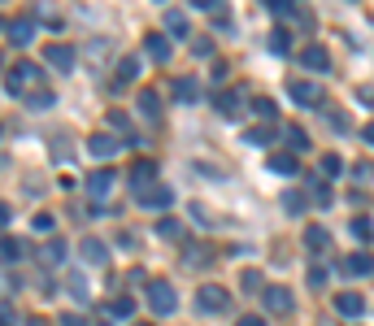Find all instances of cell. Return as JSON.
<instances>
[{"mask_svg":"<svg viewBox=\"0 0 374 326\" xmlns=\"http://www.w3.org/2000/svg\"><path fill=\"white\" fill-rule=\"evenodd\" d=\"M148 309H153L157 318H170L174 309H178V296H174V287L166 279H153L148 283Z\"/></svg>","mask_w":374,"mask_h":326,"instance_id":"6da1fadb","label":"cell"},{"mask_svg":"<svg viewBox=\"0 0 374 326\" xmlns=\"http://www.w3.org/2000/svg\"><path fill=\"white\" fill-rule=\"evenodd\" d=\"M40 65L35 61H18V65H13V74L5 78V92L9 96H26V83H40Z\"/></svg>","mask_w":374,"mask_h":326,"instance_id":"7a4b0ae2","label":"cell"},{"mask_svg":"<svg viewBox=\"0 0 374 326\" xmlns=\"http://www.w3.org/2000/svg\"><path fill=\"white\" fill-rule=\"evenodd\" d=\"M196 304H201V314H226L231 309V291H222L218 283H201Z\"/></svg>","mask_w":374,"mask_h":326,"instance_id":"3957f363","label":"cell"},{"mask_svg":"<svg viewBox=\"0 0 374 326\" xmlns=\"http://www.w3.org/2000/svg\"><path fill=\"white\" fill-rule=\"evenodd\" d=\"M287 92H291V101H296V105H305V109H314V105H322V101H327V92H322L318 83H309V78H291V83H287Z\"/></svg>","mask_w":374,"mask_h":326,"instance_id":"277c9868","label":"cell"},{"mask_svg":"<svg viewBox=\"0 0 374 326\" xmlns=\"http://www.w3.org/2000/svg\"><path fill=\"white\" fill-rule=\"evenodd\" d=\"M44 65H53L57 74H70L74 65H78V53L70 44H48V53H44Z\"/></svg>","mask_w":374,"mask_h":326,"instance_id":"5b68a950","label":"cell"},{"mask_svg":"<svg viewBox=\"0 0 374 326\" xmlns=\"http://www.w3.org/2000/svg\"><path fill=\"white\" fill-rule=\"evenodd\" d=\"M262 304L270 309V314H291V304H296V300H291V291H287V287L266 283V287H262Z\"/></svg>","mask_w":374,"mask_h":326,"instance_id":"8992f818","label":"cell"},{"mask_svg":"<svg viewBox=\"0 0 374 326\" xmlns=\"http://www.w3.org/2000/svg\"><path fill=\"white\" fill-rule=\"evenodd\" d=\"M118 148H122V144L113 139L109 130H96V135L87 139V153H92V157H101V161H109V157H118Z\"/></svg>","mask_w":374,"mask_h":326,"instance_id":"52a82bcc","label":"cell"},{"mask_svg":"<svg viewBox=\"0 0 374 326\" xmlns=\"http://www.w3.org/2000/svg\"><path fill=\"white\" fill-rule=\"evenodd\" d=\"M109 191H113V174H109V170H92V174H87V196L101 205Z\"/></svg>","mask_w":374,"mask_h":326,"instance_id":"ba28073f","label":"cell"},{"mask_svg":"<svg viewBox=\"0 0 374 326\" xmlns=\"http://www.w3.org/2000/svg\"><path fill=\"white\" fill-rule=\"evenodd\" d=\"M139 200L148 205V209H170V205H174V191H170L166 183H153L148 191H139Z\"/></svg>","mask_w":374,"mask_h":326,"instance_id":"9c48e42d","label":"cell"},{"mask_svg":"<svg viewBox=\"0 0 374 326\" xmlns=\"http://www.w3.org/2000/svg\"><path fill=\"white\" fill-rule=\"evenodd\" d=\"M300 61L309 65V70H331V53H327V48H322V44H309V48H300Z\"/></svg>","mask_w":374,"mask_h":326,"instance_id":"30bf717a","label":"cell"},{"mask_svg":"<svg viewBox=\"0 0 374 326\" xmlns=\"http://www.w3.org/2000/svg\"><path fill=\"white\" fill-rule=\"evenodd\" d=\"M144 53H148V57H153L157 65H166V61H170V53H174V48H170V40H166V35H157V31H153V35L144 40Z\"/></svg>","mask_w":374,"mask_h":326,"instance_id":"8fae6325","label":"cell"},{"mask_svg":"<svg viewBox=\"0 0 374 326\" xmlns=\"http://www.w3.org/2000/svg\"><path fill=\"white\" fill-rule=\"evenodd\" d=\"M9 40L18 44V48H26L31 40H35V18H13L9 22Z\"/></svg>","mask_w":374,"mask_h":326,"instance_id":"7c38bea8","label":"cell"},{"mask_svg":"<svg viewBox=\"0 0 374 326\" xmlns=\"http://www.w3.org/2000/svg\"><path fill=\"white\" fill-rule=\"evenodd\" d=\"M148 178H157V166H153L148 157H139L135 166H131V187L135 191H148Z\"/></svg>","mask_w":374,"mask_h":326,"instance_id":"4fadbf2b","label":"cell"},{"mask_svg":"<svg viewBox=\"0 0 374 326\" xmlns=\"http://www.w3.org/2000/svg\"><path fill=\"white\" fill-rule=\"evenodd\" d=\"M135 78H139V57H122L118 70H113V87H126V83H135Z\"/></svg>","mask_w":374,"mask_h":326,"instance_id":"5bb4252c","label":"cell"},{"mask_svg":"<svg viewBox=\"0 0 374 326\" xmlns=\"http://www.w3.org/2000/svg\"><path fill=\"white\" fill-rule=\"evenodd\" d=\"M335 309H339L344 318H362V314H366V300L357 296V291H339V296H335Z\"/></svg>","mask_w":374,"mask_h":326,"instance_id":"9a60e30c","label":"cell"},{"mask_svg":"<svg viewBox=\"0 0 374 326\" xmlns=\"http://www.w3.org/2000/svg\"><path fill=\"white\" fill-rule=\"evenodd\" d=\"M135 105H139V113H144V118H153V122L161 118V96H157L153 87H144V92L135 96Z\"/></svg>","mask_w":374,"mask_h":326,"instance_id":"2e32d148","label":"cell"},{"mask_svg":"<svg viewBox=\"0 0 374 326\" xmlns=\"http://www.w3.org/2000/svg\"><path fill=\"white\" fill-rule=\"evenodd\" d=\"M214 109L222 113V118H239V113H244L239 109V92H218L214 96Z\"/></svg>","mask_w":374,"mask_h":326,"instance_id":"e0dca14e","label":"cell"},{"mask_svg":"<svg viewBox=\"0 0 374 326\" xmlns=\"http://www.w3.org/2000/svg\"><path fill=\"white\" fill-rule=\"evenodd\" d=\"M344 274H352V279H362V274H374V257L370 252H352L344 261Z\"/></svg>","mask_w":374,"mask_h":326,"instance_id":"ac0fdd59","label":"cell"},{"mask_svg":"<svg viewBox=\"0 0 374 326\" xmlns=\"http://www.w3.org/2000/svg\"><path fill=\"white\" fill-rule=\"evenodd\" d=\"M166 31L174 40H187L192 35V31H187V13L183 9H166Z\"/></svg>","mask_w":374,"mask_h":326,"instance_id":"d6986e66","label":"cell"},{"mask_svg":"<svg viewBox=\"0 0 374 326\" xmlns=\"http://www.w3.org/2000/svg\"><path fill=\"white\" fill-rule=\"evenodd\" d=\"M270 170H274V174H287V178H296V174H300V161L291 157V153H274V157H270Z\"/></svg>","mask_w":374,"mask_h":326,"instance_id":"ffe728a7","label":"cell"},{"mask_svg":"<svg viewBox=\"0 0 374 326\" xmlns=\"http://www.w3.org/2000/svg\"><path fill=\"white\" fill-rule=\"evenodd\" d=\"M305 243H309V252H327V248H331L327 226H309V231H305Z\"/></svg>","mask_w":374,"mask_h":326,"instance_id":"44dd1931","label":"cell"},{"mask_svg":"<svg viewBox=\"0 0 374 326\" xmlns=\"http://www.w3.org/2000/svg\"><path fill=\"white\" fill-rule=\"evenodd\" d=\"M83 261H87V266H105V261H109V248H105L101 239H83Z\"/></svg>","mask_w":374,"mask_h":326,"instance_id":"7402d4cb","label":"cell"},{"mask_svg":"<svg viewBox=\"0 0 374 326\" xmlns=\"http://www.w3.org/2000/svg\"><path fill=\"white\" fill-rule=\"evenodd\" d=\"M174 96H178V101H183V105L201 101V83H196V78H178V83H174Z\"/></svg>","mask_w":374,"mask_h":326,"instance_id":"603a6c76","label":"cell"},{"mask_svg":"<svg viewBox=\"0 0 374 326\" xmlns=\"http://www.w3.org/2000/svg\"><path fill=\"white\" fill-rule=\"evenodd\" d=\"M287 148H291V157H300V153H309L314 144H309V135L300 126H287Z\"/></svg>","mask_w":374,"mask_h":326,"instance_id":"cb8c5ba5","label":"cell"},{"mask_svg":"<svg viewBox=\"0 0 374 326\" xmlns=\"http://www.w3.org/2000/svg\"><path fill=\"white\" fill-rule=\"evenodd\" d=\"M109 314H113V318H131V314H135V300L126 296V291H118V296H113V304H109Z\"/></svg>","mask_w":374,"mask_h":326,"instance_id":"d4e9b609","label":"cell"},{"mask_svg":"<svg viewBox=\"0 0 374 326\" xmlns=\"http://www.w3.org/2000/svg\"><path fill=\"white\" fill-rule=\"evenodd\" d=\"M26 243L22 239H0V261H22Z\"/></svg>","mask_w":374,"mask_h":326,"instance_id":"484cf974","label":"cell"},{"mask_svg":"<svg viewBox=\"0 0 374 326\" xmlns=\"http://www.w3.org/2000/svg\"><path fill=\"white\" fill-rule=\"evenodd\" d=\"M53 101H57V96L48 92V87H40V92H31V96H26V105H31V109H53Z\"/></svg>","mask_w":374,"mask_h":326,"instance_id":"4316f807","label":"cell"},{"mask_svg":"<svg viewBox=\"0 0 374 326\" xmlns=\"http://www.w3.org/2000/svg\"><path fill=\"white\" fill-rule=\"evenodd\" d=\"M253 113H257V118H262V122H274V113H279V105H274L270 96H262V101L253 105Z\"/></svg>","mask_w":374,"mask_h":326,"instance_id":"83f0119b","label":"cell"},{"mask_svg":"<svg viewBox=\"0 0 374 326\" xmlns=\"http://www.w3.org/2000/svg\"><path fill=\"white\" fill-rule=\"evenodd\" d=\"M352 235L362 239V243H370V239H374V222H370V218H352Z\"/></svg>","mask_w":374,"mask_h":326,"instance_id":"f1b7e54d","label":"cell"},{"mask_svg":"<svg viewBox=\"0 0 374 326\" xmlns=\"http://www.w3.org/2000/svg\"><path fill=\"white\" fill-rule=\"evenodd\" d=\"M187 248H192V252H183V261H187V266H205V261L214 257V252H205V243H187Z\"/></svg>","mask_w":374,"mask_h":326,"instance_id":"f546056e","label":"cell"},{"mask_svg":"<svg viewBox=\"0 0 374 326\" xmlns=\"http://www.w3.org/2000/svg\"><path fill=\"white\" fill-rule=\"evenodd\" d=\"M270 48H274V53H287V48H291V35H287V26H274V35H270Z\"/></svg>","mask_w":374,"mask_h":326,"instance_id":"4dcf8cb0","label":"cell"},{"mask_svg":"<svg viewBox=\"0 0 374 326\" xmlns=\"http://www.w3.org/2000/svg\"><path fill=\"white\" fill-rule=\"evenodd\" d=\"M44 261H53V266H57V261H66V243H61V239H48Z\"/></svg>","mask_w":374,"mask_h":326,"instance_id":"1f68e13d","label":"cell"},{"mask_svg":"<svg viewBox=\"0 0 374 326\" xmlns=\"http://www.w3.org/2000/svg\"><path fill=\"white\" fill-rule=\"evenodd\" d=\"M309 287H327V266H322V261L309 266Z\"/></svg>","mask_w":374,"mask_h":326,"instance_id":"d6a6232c","label":"cell"},{"mask_svg":"<svg viewBox=\"0 0 374 326\" xmlns=\"http://www.w3.org/2000/svg\"><path fill=\"white\" fill-rule=\"evenodd\" d=\"M0 326H18V309H13V300H0Z\"/></svg>","mask_w":374,"mask_h":326,"instance_id":"836d02e7","label":"cell"},{"mask_svg":"<svg viewBox=\"0 0 374 326\" xmlns=\"http://www.w3.org/2000/svg\"><path fill=\"white\" fill-rule=\"evenodd\" d=\"M339 170H344V161H339L335 153H327V157H322V178H331V174H339Z\"/></svg>","mask_w":374,"mask_h":326,"instance_id":"e575fe53","label":"cell"},{"mask_svg":"<svg viewBox=\"0 0 374 326\" xmlns=\"http://www.w3.org/2000/svg\"><path fill=\"white\" fill-rule=\"evenodd\" d=\"M270 139V130L266 126H253V130H244V144H253V148H257V144H266Z\"/></svg>","mask_w":374,"mask_h":326,"instance_id":"d590c367","label":"cell"},{"mask_svg":"<svg viewBox=\"0 0 374 326\" xmlns=\"http://www.w3.org/2000/svg\"><path fill=\"white\" fill-rule=\"evenodd\" d=\"M283 209H287V214H300V209H305V196H300V191H287V196H283Z\"/></svg>","mask_w":374,"mask_h":326,"instance_id":"8d00e7d4","label":"cell"},{"mask_svg":"<svg viewBox=\"0 0 374 326\" xmlns=\"http://www.w3.org/2000/svg\"><path fill=\"white\" fill-rule=\"evenodd\" d=\"M157 235L174 239V235H178V222H174V218H161V222H157Z\"/></svg>","mask_w":374,"mask_h":326,"instance_id":"74e56055","label":"cell"},{"mask_svg":"<svg viewBox=\"0 0 374 326\" xmlns=\"http://www.w3.org/2000/svg\"><path fill=\"white\" fill-rule=\"evenodd\" d=\"M70 291L78 300H87V279H83V274H74V279H70Z\"/></svg>","mask_w":374,"mask_h":326,"instance_id":"f35d334b","label":"cell"},{"mask_svg":"<svg viewBox=\"0 0 374 326\" xmlns=\"http://www.w3.org/2000/svg\"><path fill=\"white\" fill-rule=\"evenodd\" d=\"M352 174L362 178V183H366V178H374V161H357V166H352Z\"/></svg>","mask_w":374,"mask_h":326,"instance_id":"ab89813d","label":"cell"},{"mask_svg":"<svg viewBox=\"0 0 374 326\" xmlns=\"http://www.w3.org/2000/svg\"><path fill=\"white\" fill-rule=\"evenodd\" d=\"M192 53H196V57H209V53H214V40H192Z\"/></svg>","mask_w":374,"mask_h":326,"instance_id":"60d3db41","label":"cell"},{"mask_svg":"<svg viewBox=\"0 0 374 326\" xmlns=\"http://www.w3.org/2000/svg\"><path fill=\"white\" fill-rule=\"evenodd\" d=\"M239 283H244V291H257V287H262V274H257V270H248Z\"/></svg>","mask_w":374,"mask_h":326,"instance_id":"b9f144b4","label":"cell"},{"mask_svg":"<svg viewBox=\"0 0 374 326\" xmlns=\"http://www.w3.org/2000/svg\"><path fill=\"white\" fill-rule=\"evenodd\" d=\"M109 126H113V130H126V126H131V118H126V113H118V109H113V113H109Z\"/></svg>","mask_w":374,"mask_h":326,"instance_id":"7bdbcfd3","label":"cell"},{"mask_svg":"<svg viewBox=\"0 0 374 326\" xmlns=\"http://www.w3.org/2000/svg\"><path fill=\"white\" fill-rule=\"evenodd\" d=\"M61 326H92L83 314H61Z\"/></svg>","mask_w":374,"mask_h":326,"instance_id":"ee69618b","label":"cell"},{"mask_svg":"<svg viewBox=\"0 0 374 326\" xmlns=\"http://www.w3.org/2000/svg\"><path fill=\"white\" fill-rule=\"evenodd\" d=\"M35 231H53V214H35Z\"/></svg>","mask_w":374,"mask_h":326,"instance_id":"f6af8a7d","label":"cell"},{"mask_svg":"<svg viewBox=\"0 0 374 326\" xmlns=\"http://www.w3.org/2000/svg\"><path fill=\"white\" fill-rule=\"evenodd\" d=\"M362 139H366L370 148H374V122H366V126H362Z\"/></svg>","mask_w":374,"mask_h":326,"instance_id":"bcb514c9","label":"cell"},{"mask_svg":"<svg viewBox=\"0 0 374 326\" xmlns=\"http://www.w3.org/2000/svg\"><path fill=\"white\" fill-rule=\"evenodd\" d=\"M235 326H266V322H262V318H257V314H248V318H239Z\"/></svg>","mask_w":374,"mask_h":326,"instance_id":"7dc6e473","label":"cell"},{"mask_svg":"<svg viewBox=\"0 0 374 326\" xmlns=\"http://www.w3.org/2000/svg\"><path fill=\"white\" fill-rule=\"evenodd\" d=\"M0 226H9V205L0 200Z\"/></svg>","mask_w":374,"mask_h":326,"instance_id":"c3c4849f","label":"cell"},{"mask_svg":"<svg viewBox=\"0 0 374 326\" xmlns=\"http://www.w3.org/2000/svg\"><path fill=\"white\" fill-rule=\"evenodd\" d=\"M31 326H48V322H40V318H35V322H31Z\"/></svg>","mask_w":374,"mask_h":326,"instance_id":"681fc988","label":"cell"},{"mask_svg":"<svg viewBox=\"0 0 374 326\" xmlns=\"http://www.w3.org/2000/svg\"><path fill=\"white\" fill-rule=\"evenodd\" d=\"M101 326H113V322H101Z\"/></svg>","mask_w":374,"mask_h":326,"instance_id":"f907efd6","label":"cell"},{"mask_svg":"<svg viewBox=\"0 0 374 326\" xmlns=\"http://www.w3.org/2000/svg\"><path fill=\"white\" fill-rule=\"evenodd\" d=\"M139 326H148V322H139Z\"/></svg>","mask_w":374,"mask_h":326,"instance_id":"816d5d0a","label":"cell"}]
</instances>
